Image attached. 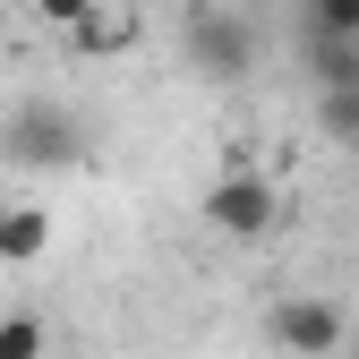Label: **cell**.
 Listing matches in <instances>:
<instances>
[{
	"mask_svg": "<svg viewBox=\"0 0 359 359\" xmlns=\"http://www.w3.org/2000/svg\"><path fill=\"white\" fill-rule=\"evenodd\" d=\"M299 60H308L317 86H359V43H342V34H308Z\"/></svg>",
	"mask_w": 359,
	"mask_h": 359,
	"instance_id": "obj_6",
	"label": "cell"
},
{
	"mask_svg": "<svg viewBox=\"0 0 359 359\" xmlns=\"http://www.w3.org/2000/svg\"><path fill=\"white\" fill-rule=\"evenodd\" d=\"M43 342L52 334H43L34 308H9V317H0V359H43Z\"/></svg>",
	"mask_w": 359,
	"mask_h": 359,
	"instance_id": "obj_8",
	"label": "cell"
},
{
	"mask_svg": "<svg viewBox=\"0 0 359 359\" xmlns=\"http://www.w3.org/2000/svg\"><path fill=\"white\" fill-rule=\"evenodd\" d=\"M274 342L299 351V359L342 351V308H334V299H283V308H274Z\"/></svg>",
	"mask_w": 359,
	"mask_h": 359,
	"instance_id": "obj_4",
	"label": "cell"
},
{
	"mask_svg": "<svg viewBox=\"0 0 359 359\" xmlns=\"http://www.w3.org/2000/svg\"><path fill=\"white\" fill-rule=\"evenodd\" d=\"M205 222L222 240H265V231H274V180H265V171H222L205 189Z\"/></svg>",
	"mask_w": 359,
	"mask_h": 359,
	"instance_id": "obj_2",
	"label": "cell"
},
{
	"mask_svg": "<svg viewBox=\"0 0 359 359\" xmlns=\"http://www.w3.org/2000/svg\"><path fill=\"white\" fill-rule=\"evenodd\" d=\"M69 34H77V52H128V18H111L103 0H95V9H86Z\"/></svg>",
	"mask_w": 359,
	"mask_h": 359,
	"instance_id": "obj_7",
	"label": "cell"
},
{
	"mask_svg": "<svg viewBox=\"0 0 359 359\" xmlns=\"http://www.w3.org/2000/svg\"><path fill=\"white\" fill-rule=\"evenodd\" d=\"M248 26L222 9V0H205V9H189V60L205 69V77H248Z\"/></svg>",
	"mask_w": 359,
	"mask_h": 359,
	"instance_id": "obj_3",
	"label": "cell"
},
{
	"mask_svg": "<svg viewBox=\"0 0 359 359\" xmlns=\"http://www.w3.org/2000/svg\"><path fill=\"white\" fill-rule=\"evenodd\" d=\"M0 154L26 163V171H60V163H77V120L60 103H26V111H9V128H0Z\"/></svg>",
	"mask_w": 359,
	"mask_h": 359,
	"instance_id": "obj_1",
	"label": "cell"
},
{
	"mask_svg": "<svg viewBox=\"0 0 359 359\" xmlns=\"http://www.w3.org/2000/svg\"><path fill=\"white\" fill-rule=\"evenodd\" d=\"M86 9H95V0H34V18H43V26H60V34H69Z\"/></svg>",
	"mask_w": 359,
	"mask_h": 359,
	"instance_id": "obj_11",
	"label": "cell"
},
{
	"mask_svg": "<svg viewBox=\"0 0 359 359\" xmlns=\"http://www.w3.org/2000/svg\"><path fill=\"white\" fill-rule=\"evenodd\" d=\"M299 18H308V34H342V43H359V0H299Z\"/></svg>",
	"mask_w": 359,
	"mask_h": 359,
	"instance_id": "obj_9",
	"label": "cell"
},
{
	"mask_svg": "<svg viewBox=\"0 0 359 359\" xmlns=\"http://www.w3.org/2000/svg\"><path fill=\"white\" fill-rule=\"evenodd\" d=\"M317 111L334 137H359V86H317Z\"/></svg>",
	"mask_w": 359,
	"mask_h": 359,
	"instance_id": "obj_10",
	"label": "cell"
},
{
	"mask_svg": "<svg viewBox=\"0 0 359 359\" xmlns=\"http://www.w3.org/2000/svg\"><path fill=\"white\" fill-rule=\"evenodd\" d=\"M52 248V214L43 205H0V265H26Z\"/></svg>",
	"mask_w": 359,
	"mask_h": 359,
	"instance_id": "obj_5",
	"label": "cell"
}]
</instances>
